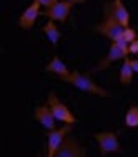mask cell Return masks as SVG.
I'll list each match as a JSON object with an SVG mask.
<instances>
[{
    "mask_svg": "<svg viewBox=\"0 0 138 157\" xmlns=\"http://www.w3.org/2000/svg\"><path fill=\"white\" fill-rule=\"evenodd\" d=\"M33 115H35V121H38L47 130H53L55 129V121H57V119H55V115H53V112H52L48 104H45V105H38L35 109V112H33Z\"/></svg>",
    "mask_w": 138,
    "mask_h": 157,
    "instance_id": "obj_11",
    "label": "cell"
},
{
    "mask_svg": "<svg viewBox=\"0 0 138 157\" xmlns=\"http://www.w3.org/2000/svg\"><path fill=\"white\" fill-rule=\"evenodd\" d=\"M45 72L55 74V75H57L58 78H60L62 82H65V80H67V77H68L70 74H72V72L68 70V67H67L65 63H63V62H62L58 57H53L50 62L47 63V67H45Z\"/></svg>",
    "mask_w": 138,
    "mask_h": 157,
    "instance_id": "obj_12",
    "label": "cell"
},
{
    "mask_svg": "<svg viewBox=\"0 0 138 157\" xmlns=\"http://www.w3.org/2000/svg\"><path fill=\"white\" fill-rule=\"evenodd\" d=\"M103 15L113 17L117 22H120L123 27H128L130 24V13L126 10V7L123 5L122 0H111L103 5Z\"/></svg>",
    "mask_w": 138,
    "mask_h": 157,
    "instance_id": "obj_5",
    "label": "cell"
},
{
    "mask_svg": "<svg viewBox=\"0 0 138 157\" xmlns=\"http://www.w3.org/2000/svg\"><path fill=\"white\" fill-rule=\"evenodd\" d=\"M133 80V67H132V59L125 57L123 59V65L120 69V82L123 85L132 84Z\"/></svg>",
    "mask_w": 138,
    "mask_h": 157,
    "instance_id": "obj_14",
    "label": "cell"
},
{
    "mask_svg": "<svg viewBox=\"0 0 138 157\" xmlns=\"http://www.w3.org/2000/svg\"><path fill=\"white\" fill-rule=\"evenodd\" d=\"M128 54H130V52L123 50V48L118 45V42H111V44H110V48H108V54L98 62V65H96L93 70H103V69H107L110 63L120 60V59L128 57Z\"/></svg>",
    "mask_w": 138,
    "mask_h": 157,
    "instance_id": "obj_9",
    "label": "cell"
},
{
    "mask_svg": "<svg viewBox=\"0 0 138 157\" xmlns=\"http://www.w3.org/2000/svg\"><path fill=\"white\" fill-rule=\"evenodd\" d=\"M65 82L75 85L77 89L87 92V94H93V95H98V97H110L111 95L108 90H105L103 87H100L98 84H95L88 74H80V72H77V70H73V72L67 77Z\"/></svg>",
    "mask_w": 138,
    "mask_h": 157,
    "instance_id": "obj_1",
    "label": "cell"
},
{
    "mask_svg": "<svg viewBox=\"0 0 138 157\" xmlns=\"http://www.w3.org/2000/svg\"><path fill=\"white\" fill-rule=\"evenodd\" d=\"M40 15V2L38 0H33L30 5L24 10V13L18 18V25H20L24 30H30V29L35 25V20Z\"/></svg>",
    "mask_w": 138,
    "mask_h": 157,
    "instance_id": "obj_10",
    "label": "cell"
},
{
    "mask_svg": "<svg viewBox=\"0 0 138 157\" xmlns=\"http://www.w3.org/2000/svg\"><path fill=\"white\" fill-rule=\"evenodd\" d=\"M123 40L128 44H132L133 40H136V32L133 30V29L130 27H125V30H123Z\"/></svg>",
    "mask_w": 138,
    "mask_h": 157,
    "instance_id": "obj_16",
    "label": "cell"
},
{
    "mask_svg": "<svg viewBox=\"0 0 138 157\" xmlns=\"http://www.w3.org/2000/svg\"><path fill=\"white\" fill-rule=\"evenodd\" d=\"M93 30L96 33H100V35L107 37L111 42H118V40L123 39V30H125V27H123L120 22L115 20L113 17L103 15V20L100 22V24H96L95 27H93Z\"/></svg>",
    "mask_w": 138,
    "mask_h": 157,
    "instance_id": "obj_2",
    "label": "cell"
},
{
    "mask_svg": "<svg viewBox=\"0 0 138 157\" xmlns=\"http://www.w3.org/2000/svg\"><path fill=\"white\" fill-rule=\"evenodd\" d=\"M132 67H133V72L138 74V59H132Z\"/></svg>",
    "mask_w": 138,
    "mask_h": 157,
    "instance_id": "obj_19",
    "label": "cell"
},
{
    "mask_svg": "<svg viewBox=\"0 0 138 157\" xmlns=\"http://www.w3.org/2000/svg\"><path fill=\"white\" fill-rule=\"evenodd\" d=\"M65 2H70V3H85L87 0H65Z\"/></svg>",
    "mask_w": 138,
    "mask_h": 157,
    "instance_id": "obj_20",
    "label": "cell"
},
{
    "mask_svg": "<svg viewBox=\"0 0 138 157\" xmlns=\"http://www.w3.org/2000/svg\"><path fill=\"white\" fill-rule=\"evenodd\" d=\"M42 30H43V33L48 37V40L52 42V45L57 47V44H58V40H60L62 33H60V30L57 29V25H55V20H48L47 24L42 27Z\"/></svg>",
    "mask_w": 138,
    "mask_h": 157,
    "instance_id": "obj_13",
    "label": "cell"
},
{
    "mask_svg": "<svg viewBox=\"0 0 138 157\" xmlns=\"http://www.w3.org/2000/svg\"><path fill=\"white\" fill-rule=\"evenodd\" d=\"M47 104L50 105V109H52V112H53V115H55V119H57V121L63 122V124H72V125L77 122L75 115L70 112V109L62 102L60 99H58L57 95L53 94V92H50V94H48Z\"/></svg>",
    "mask_w": 138,
    "mask_h": 157,
    "instance_id": "obj_4",
    "label": "cell"
},
{
    "mask_svg": "<svg viewBox=\"0 0 138 157\" xmlns=\"http://www.w3.org/2000/svg\"><path fill=\"white\" fill-rule=\"evenodd\" d=\"M72 132V124H65L60 129H53L48 134V142H47V155L55 157L58 147L62 145V142L65 140V137Z\"/></svg>",
    "mask_w": 138,
    "mask_h": 157,
    "instance_id": "obj_6",
    "label": "cell"
},
{
    "mask_svg": "<svg viewBox=\"0 0 138 157\" xmlns=\"http://www.w3.org/2000/svg\"><path fill=\"white\" fill-rule=\"evenodd\" d=\"M128 48H130V54H138V39L133 40V42L128 45Z\"/></svg>",
    "mask_w": 138,
    "mask_h": 157,
    "instance_id": "obj_17",
    "label": "cell"
},
{
    "mask_svg": "<svg viewBox=\"0 0 138 157\" xmlns=\"http://www.w3.org/2000/svg\"><path fill=\"white\" fill-rule=\"evenodd\" d=\"M72 5H73V3L65 2V0H57L52 7L45 9L43 15L48 17L50 20H55V22H65L67 18H68V15H70Z\"/></svg>",
    "mask_w": 138,
    "mask_h": 157,
    "instance_id": "obj_8",
    "label": "cell"
},
{
    "mask_svg": "<svg viewBox=\"0 0 138 157\" xmlns=\"http://www.w3.org/2000/svg\"><path fill=\"white\" fill-rule=\"evenodd\" d=\"M38 2H40V5H43L45 9H48V7H52L57 0H38Z\"/></svg>",
    "mask_w": 138,
    "mask_h": 157,
    "instance_id": "obj_18",
    "label": "cell"
},
{
    "mask_svg": "<svg viewBox=\"0 0 138 157\" xmlns=\"http://www.w3.org/2000/svg\"><path fill=\"white\" fill-rule=\"evenodd\" d=\"M93 137H95L96 144H98L102 155L122 152L120 140H118V136L115 132H96V134H93Z\"/></svg>",
    "mask_w": 138,
    "mask_h": 157,
    "instance_id": "obj_3",
    "label": "cell"
},
{
    "mask_svg": "<svg viewBox=\"0 0 138 157\" xmlns=\"http://www.w3.org/2000/svg\"><path fill=\"white\" fill-rule=\"evenodd\" d=\"M125 125L126 127H138V105L133 104V105L128 107L125 114Z\"/></svg>",
    "mask_w": 138,
    "mask_h": 157,
    "instance_id": "obj_15",
    "label": "cell"
},
{
    "mask_svg": "<svg viewBox=\"0 0 138 157\" xmlns=\"http://www.w3.org/2000/svg\"><path fill=\"white\" fill-rule=\"evenodd\" d=\"M87 155V151L78 144V140L75 137L67 136L65 140L62 142V145L58 147L55 157H83Z\"/></svg>",
    "mask_w": 138,
    "mask_h": 157,
    "instance_id": "obj_7",
    "label": "cell"
}]
</instances>
